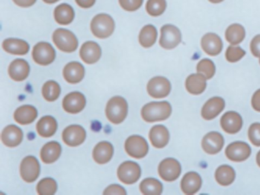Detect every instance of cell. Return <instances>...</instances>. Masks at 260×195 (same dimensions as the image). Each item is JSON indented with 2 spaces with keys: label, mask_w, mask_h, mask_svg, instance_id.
Returning a JSON list of instances; mask_svg holds the SVG:
<instances>
[{
  "label": "cell",
  "mask_w": 260,
  "mask_h": 195,
  "mask_svg": "<svg viewBox=\"0 0 260 195\" xmlns=\"http://www.w3.org/2000/svg\"><path fill=\"white\" fill-rule=\"evenodd\" d=\"M86 133L80 125H71L65 128L62 134L63 142L69 146L81 145L86 140Z\"/></svg>",
  "instance_id": "obj_12"
},
{
  "label": "cell",
  "mask_w": 260,
  "mask_h": 195,
  "mask_svg": "<svg viewBox=\"0 0 260 195\" xmlns=\"http://www.w3.org/2000/svg\"><path fill=\"white\" fill-rule=\"evenodd\" d=\"M76 3L83 9H89L95 4V0H76Z\"/></svg>",
  "instance_id": "obj_46"
},
{
  "label": "cell",
  "mask_w": 260,
  "mask_h": 195,
  "mask_svg": "<svg viewBox=\"0 0 260 195\" xmlns=\"http://www.w3.org/2000/svg\"><path fill=\"white\" fill-rule=\"evenodd\" d=\"M181 165L175 158H165L158 167V172L162 179L166 181H173L179 178L181 174Z\"/></svg>",
  "instance_id": "obj_11"
},
{
  "label": "cell",
  "mask_w": 260,
  "mask_h": 195,
  "mask_svg": "<svg viewBox=\"0 0 260 195\" xmlns=\"http://www.w3.org/2000/svg\"><path fill=\"white\" fill-rule=\"evenodd\" d=\"M57 123L51 116H45L41 118L36 125L38 134L42 137H51L55 134Z\"/></svg>",
  "instance_id": "obj_30"
},
{
  "label": "cell",
  "mask_w": 260,
  "mask_h": 195,
  "mask_svg": "<svg viewBox=\"0 0 260 195\" xmlns=\"http://www.w3.org/2000/svg\"><path fill=\"white\" fill-rule=\"evenodd\" d=\"M117 175L120 181L124 184H135L141 178V167L135 161H124L118 167Z\"/></svg>",
  "instance_id": "obj_5"
},
{
  "label": "cell",
  "mask_w": 260,
  "mask_h": 195,
  "mask_svg": "<svg viewBox=\"0 0 260 195\" xmlns=\"http://www.w3.org/2000/svg\"><path fill=\"white\" fill-rule=\"evenodd\" d=\"M159 45L162 48L171 50L179 45L182 40L180 30L173 24H166L161 27Z\"/></svg>",
  "instance_id": "obj_6"
},
{
  "label": "cell",
  "mask_w": 260,
  "mask_h": 195,
  "mask_svg": "<svg viewBox=\"0 0 260 195\" xmlns=\"http://www.w3.org/2000/svg\"><path fill=\"white\" fill-rule=\"evenodd\" d=\"M32 57L36 63L48 66L52 63L55 59V50L49 43H38L33 48Z\"/></svg>",
  "instance_id": "obj_8"
},
{
  "label": "cell",
  "mask_w": 260,
  "mask_h": 195,
  "mask_svg": "<svg viewBox=\"0 0 260 195\" xmlns=\"http://www.w3.org/2000/svg\"><path fill=\"white\" fill-rule=\"evenodd\" d=\"M3 48L7 53L13 55H25L29 51V45L26 41L17 38H8L3 43Z\"/></svg>",
  "instance_id": "obj_28"
},
{
  "label": "cell",
  "mask_w": 260,
  "mask_h": 195,
  "mask_svg": "<svg viewBox=\"0 0 260 195\" xmlns=\"http://www.w3.org/2000/svg\"><path fill=\"white\" fill-rule=\"evenodd\" d=\"M171 113V105L167 102H150L141 110L142 118L148 123L167 120Z\"/></svg>",
  "instance_id": "obj_1"
},
{
  "label": "cell",
  "mask_w": 260,
  "mask_h": 195,
  "mask_svg": "<svg viewBox=\"0 0 260 195\" xmlns=\"http://www.w3.org/2000/svg\"><path fill=\"white\" fill-rule=\"evenodd\" d=\"M202 186V178L196 172L185 174L181 181V189L185 194H194L199 191Z\"/></svg>",
  "instance_id": "obj_24"
},
{
  "label": "cell",
  "mask_w": 260,
  "mask_h": 195,
  "mask_svg": "<svg viewBox=\"0 0 260 195\" xmlns=\"http://www.w3.org/2000/svg\"><path fill=\"white\" fill-rule=\"evenodd\" d=\"M53 41L59 50L66 53H72L78 47L77 37L67 29H57L53 34Z\"/></svg>",
  "instance_id": "obj_4"
},
{
  "label": "cell",
  "mask_w": 260,
  "mask_h": 195,
  "mask_svg": "<svg viewBox=\"0 0 260 195\" xmlns=\"http://www.w3.org/2000/svg\"><path fill=\"white\" fill-rule=\"evenodd\" d=\"M91 30L94 36L101 39L109 38L115 30V21L107 14L95 15L91 21Z\"/></svg>",
  "instance_id": "obj_3"
},
{
  "label": "cell",
  "mask_w": 260,
  "mask_h": 195,
  "mask_svg": "<svg viewBox=\"0 0 260 195\" xmlns=\"http://www.w3.org/2000/svg\"><path fill=\"white\" fill-rule=\"evenodd\" d=\"M37 0H13L17 6L20 7L27 8L33 6Z\"/></svg>",
  "instance_id": "obj_47"
},
{
  "label": "cell",
  "mask_w": 260,
  "mask_h": 195,
  "mask_svg": "<svg viewBox=\"0 0 260 195\" xmlns=\"http://www.w3.org/2000/svg\"><path fill=\"white\" fill-rule=\"evenodd\" d=\"M248 137L251 143L255 146H260V123H252L249 128Z\"/></svg>",
  "instance_id": "obj_41"
},
{
  "label": "cell",
  "mask_w": 260,
  "mask_h": 195,
  "mask_svg": "<svg viewBox=\"0 0 260 195\" xmlns=\"http://www.w3.org/2000/svg\"><path fill=\"white\" fill-rule=\"evenodd\" d=\"M140 190L143 194L145 195L161 194L162 192V184L156 178H146L141 181Z\"/></svg>",
  "instance_id": "obj_35"
},
{
  "label": "cell",
  "mask_w": 260,
  "mask_h": 195,
  "mask_svg": "<svg viewBox=\"0 0 260 195\" xmlns=\"http://www.w3.org/2000/svg\"><path fill=\"white\" fill-rule=\"evenodd\" d=\"M167 9L166 0H148L146 5V10L151 16H159Z\"/></svg>",
  "instance_id": "obj_38"
},
{
  "label": "cell",
  "mask_w": 260,
  "mask_h": 195,
  "mask_svg": "<svg viewBox=\"0 0 260 195\" xmlns=\"http://www.w3.org/2000/svg\"><path fill=\"white\" fill-rule=\"evenodd\" d=\"M246 52L241 47H229L226 51V58L229 62H235L244 56Z\"/></svg>",
  "instance_id": "obj_40"
},
{
  "label": "cell",
  "mask_w": 260,
  "mask_h": 195,
  "mask_svg": "<svg viewBox=\"0 0 260 195\" xmlns=\"http://www.w3.org/2000/svg\"><path fill=\"white\" fill-rule=\"evenodd\" d=\"M147 92L154 99L167 97L171 91V84L165 77L156 76L149 81L147 86Z\"/></svg>",
  "instance_id": "obj_9"
},
{
  "label": "cell",
  "mask_w": 260,
  "mask_h": 195,
  "mask_svg": "<svg viewBox=\"0 0 260 195\" xmlns=\"http://www.w3.org/2000/svg\"><path fill=\"white\" fill-rule=\"evenodd\" d=\"M104 194H119V195H126L127 192L124 190V187L118 184H112L109 186L106 190L103 192Z\"/></svg>",
  "instance_id": "obj_43"
},
{
  "label": "cell",
  "mask_w": 260,
  "mask_h": 195,
  "mask_svg": "<svg viewBox=\"0 0 260 195\" xmlns=\"http://www.w3.org/2000/svg\"><path fill=\"white\" fill-rule=\"evenodd\" d=\"M2 141L8 147H16L23 140V132L16 125H9L2 132Z\"/></svg>",
  "instance_id": "obj_20"
},
{
  "label": "cell",
  "mask_w": 260,
  "mask_h": 195,
  "mask_svg": "<svg viewBox=\"0 0 260 195\" xmlns=\"http://www.w3.org/2000/svg\"><path fill=\"white\" fill-rule=\"evenodd\" d=\"M128 106L124 98L115 96L112 98L106 105V117L109 121L119 124L124 121L127 115Z\"/></svg>",
  "instance_id": "obj_2"
},
{
  "label": "cell",
  "mask_w": 260,
  "mask_h": 195,
  "mask_svg": "<svg viewBox=\"0 0 260 195\" xmlns=\"http://www.w3.org/2000/svg\"><path fill=\"white\" fill-rule=\"evenodd\" d=\"M61 146L57 142L46 143L41 151V158L45 164H51L58 159L61 154Z\"/></svg>",
  "instance_id": "obj_26"
},
{
  "label": "cell",
  "mask_w": 260,
  "mask_h": 195,
  "mask_svg": "<svg viewBox=\"0 0 260 195\" xmlns=\"http://www.w3.org/2000/svg\"><path fill=\"white\" fill-rule=\"evenodd\" d=\"M225 153L231 161H243L249 158L251 149L244 142H234L226 147Z\"/></svg>",
  "instance_id": "obj_13"
},
{
  "label": "cell",
  "mask_w": 260,
  "mask_h": 195,
  "mask_svg": "<svg viewBox=\"0 0 260 195\" xmlns=\"http://www.w3.org/2000/svg\"><path fill=\"white\" fill-rule=\"evenodd\" d=\"M222 129L229 134L238 133L243 126V120L238 113L229 111L225 113L220 119Z\"/></svg>",
  "instance_id": "obj_16"
},
{
  "label": "cell",
  "mask_w": 260,
  "mask_h": 195,
  "mask_svg": "<svg viewBox=\"0 0 260 195\" xmlns=\"http://www.w3.org/2000/svg\"><path fill=\"white\" fill-rule=\"evenodd\" d=\"M60 94V87L55 81H48L44 84L42 95L48 102H54Z\"/></svg>",
  "instance_id": "obj_36"
},
{
  "label": "cell",
  "mask_w": 260,
  "mask_h": 195,
  "mask_svg": "<svg viewBox=\"0 0 260 195\" xmlns=\"http://www.w3.org/2000/svg\"><path fill=\"white\" fill-rule=\"evenodd\" d=\"M157 30L152 24H147L141 29L139 35V42L142 47L149 48L156 42Z\"/></svg>",
  "instance_id": "obj_32"
},
{
  "label": "cell",
  "mask_w": 260,
  "mask_h": 195,
  "mask_svg": "<svg viewBox=\"0 0 260 195\" xmlns=\"http://www.w3.org/2000/svg\"><path fill=\"white\" fill-rule=\"evenodd\" d=\"M256 161L257 164H258V166L260 167V151L258 152V154H257L256 155Z\"/></svg>",
  "instance_id": "obj_49"
},
{
  "label": "cell",
  "mask_w": 260,
  "mask_h": 195,
  "mask_svg": "<svg viewBox=\"0 0 260 195\" xmlns=\"http://www.w3.org/2000/svg\"><path fill=\"white\" fill-rule=\"evenodd\" d=\"M101 55V47L94 41H87L84 43L80 48V57L87 64H93L98 62Z\"/></svg>",
  "instance_id": "obj_17"
},
{
  "label": "cell",
  "mask_w": 260,
  "mask_h": 195,
  "mask_svg": "<svg viewBox=\"0 0 260 195\" xmlns=\"http://www.w3.org/2000/svg\"><path fill=\"white\" fill-rule=\"evenodd\" d=\"M224 144L223 136L220 133L210 132L204 137L202 142V148L206 153L214 155L218 153Z\"/></svg>",
  "instance_id": "obj_15"
},
{
  "label": "cell",
  "mask_w": 260,
  "mask_h": 195,
  "mask_svg": "<svg viewBox=\"0 0 260 195\" xmlns=\"http://www.w3.org/2000/svg\"><path fill=\"white\" fill-rule=\"evenodd\" d=\"M252 106L254 110L260 112V89L257 90L252 96Z\"/></svg>",
  "instance_id": "obj_45"
},
{
  "label": "cell",
  "mask_w": 260,
  "mask_h": 195,
  "mask_svg": "<svg viewBox=\"0 0 260 195\" xmlns=\"http://www.w3.org/2000/svg\"><path fill=\"white\" fill-rule=\"evenodd\" d=\"M202 47L207 54L217 56L223 49V43L218 35L208 33L202 38Z\"/></svg>",
  "instance_id": "obj_19"
},
{
  "label": "cell",
  "mask_w": 260,
  "mask_h": 195,
  "mask_svg": "<svg viewBox=\"0 0 260 195\" xmlns=\"http://www.w3.org/2000/svg\"><path fill=\"white\" fill-rule=\"evenodd\" d=\"M126 152L135 158H142L147 155L149 146L147 140L141 136H131L125 141Z\"/></svg>",
  "instance_id": "obj_7"
},
{
  "label": "cell",
  "mask_w": 260,
  "mask_h": 195,
  "mask_svg": "<svg viewBox=\"0 0 260 195\" xmlns=\"http://www.w3.org/2000/svg\"><path fill=\"white\" fill-rule=\"evenodd\" d=\"M206 79L201 73L190 75L185 82L187 91L192 94H202L206 88Z\"/></svg>",
  "instance_id": "obj_29"
},
{
  "label": "cell",
  "mask_w": 260,
  "mask_h": 195,
  "mask_svg": "<svg viewBox=\"0 0 260 195\" xmlns=\"http://www.w3.org/2000/svg\"><path fill=\"white\" fill-rule=\"evenodd\" d=\"M259 63H260V59H259Z\"/></svg>",
  "instance_id": "obj_51"
},
{
  "label": "cell",
  "mask_w": 260,
  "mask_h": 195,
  "mask_svg": "<svg viewBox=\"0 0 260 195\" xmlns=\"http://www.w3.org/2000/svg\"><path fill=\"white\" fill-rule=\"evenodd\" d=\"M225 102L220 97H214L209 99L204 105L202 110V116L207 120L215 118L224 108Z\"/></svg>",
  "instance_id": "obj_21"
},
{
  "label": "cell",
  "mask_w": 260,
  "mask_h": 195,
  "mask_svg": "<svg viewBox=\"0 0 260 195\" xmlns=\"http://www.w3.org/2000/svg\"><path fill=\"white\" fill-rule=\"evenodd\" d=\"M85 96L79 91H74L65 96L63 100V108L70 114H77L86 107Z\"/></svg>",
  "instance_id": "obj_14"
},
{
  "label": "cell",
  "mask_w": 260,
  "mask_h": 195,
  "mask_svg": "<svg viewBox=\"0 0 260 195\" xmlns=\"http://www.w3.org/2000/svg\"><path fill=\"white\" fill-rule=\"evenodd\" d=\"M144 0H119L122 9L127 12H135L142 6Z\"/></svg>",
  "instance_id": "obj_42"
},
{
  "label": "cell",
  "mask_w": 260,
  "mask_h": 195,
  "mask_svg": "<svg viewBox=\"0 0 260 195\" xmlns=\"http://www.w3.org/2000/svg\"><path fill=\"white\" fill-rule=\"evenodd\" d=\"M20 174L22 179L27 183H32L37 180L40 174V165L34 156H27L20 165Z\"/></svg>",
  "instance_id": "obj_10"
},
{
  "label": "cell",
  "mask_w": 260,
  "mask_h": 195,
  "mask_svg": "<svg viewBox=\"0 0 260 195\" xmlns=\"http://www.w3.org/2000/svg\"><path fill=\"white\" fill-rule=\"evenodd\" d=\"M37 117V109L31 105H23L19 107L14 113L15 120L22 125L32 123Z\"/></svg>",
  "instance_id": "obj_27"
},
{
  "label": "cell",
  "mask_w": 260,
  "mask_h": 195,
  "mask_svg": "<svg viewBox=\"0 0 260 195\" xmlns=\"http://www.w3.org/2000/svg\"><path fill=\"white\" fill-rule=\"evenodd\" d=\"M45 3H48V4H53V3H57L59 0H43Z\"/></svg>",
  "instance_id": "obj_48"
},
{
  "label": "cell",
  "mask_w": 260,
  "mask_h": 195,
  "mask_svg": "<svg viewBox=\"0 0 260 195\" xmlns=\"http://www.w3.org/2000/svg\"><path fill=\"white\" fill-rule=\"evenodd\" d=\"M29 73V64L25 59H15L10 63L9 67V74L10 77L16 82H22L26 79Z\"/></svg>",
  "instance_id": "obj_18"
},
{
  "label": "cell",
  "mask_w": 260,
  "mask_h": 195,
  "mask_svg": "<svg viewBox=\"0 0 260 195\" xmlns=\"http://www.w3.org/2000/svg\"><path fill=\"white\" fill-rule=\"evenodd\" d=\"M245 35H246V32H245L244 27L239 24H231L225 32L226 41L234 45L241 43L245 38Z\"/></svg>",
  "instance_id": "obj_34"
},
{
  "label": "cell",
  "mask_w": 260,
  "mask_h": 195,
  "mask_svg": "<svg viewBox=\"0 0 260 195\" xmlns=\"http://www.w3.org/2000/svg\"><path fill=\"white\" fill-rule=\"evenodd\" d=\"M114 153V148L109 142L99 143L94 148L92 157L98 164L103 165L109 162Z\"/></svg>",
  "instance_id": "obj_25"
},
{
  "label": "cell",
  "mask_w": 260,
  "mask_h": 195,
  "mask_svg": "<svg viewBox=\"0 0 260 195\" xmlns=\"http://www.w3.org/2000/svg\"><path fill=\"white\" fill-rule=\"evenodd\" d=\"M63 74L65 80L69 83H79L84 78L85 68L80 62H71L65 66Z\"/></svg>",
  "instance_id": "obj_22"
},
{
  "label": "cell",
  "mask_w": 260,
  "mask_h": 195,
  "mask_svg": "<svg viewBox=\"0 0 260 195\" xmlns=\"http://www.w3.org/2000/svg\"><path fill=\"white\" fill-rule=\"evenodd\" d=\"M57 189V182L51 178H45L41 180L37 185V192L40 195L54 194Z\"/></svg>",
  "instance_id": "obj_37"
},
{
  "label": "cell",
  "mask_w": 260,
  "mask_h": 195,
  "mask_svg": "<svg viewBox=\"0 0 260 195\" xmlns=\"http://www.w3.org/2000/svg\"><path fill=\"white\" fill-rule=\"evenodd\" d=\"M54 15V19L59 24L67 25L74 21L75 13L74 9L70 5L63 3L57 6Z\"/></svg>",
  "instance_id": "obj_31"
},
{
  "label": "cell",
  "mask_w": 260,
  "mask_h": 195,
  "mask_svg": "<svg viewBox=\"0 0 260 195\" xmlns=\"http://www.w3.org/2000/svg\"><path fill=\"white\" fill-rule=\"evenodd\" d=\"M198 73L204 75L207 79H211L215 73V66L211 59H202L197 65Z\"/></svg>",
  "instance_id": "obj_39"
},
{
  "label": "cell",
  "mask_w": 260,
  "mask_h": 195,
  "mask_svg": "<svg viewBox=\"0 0 260 195\" xmlns=\"http://www.w3.org/2000/svg\"><path fill=\"white\" fill-rule=\"evenodd\" d=\"M208 1L211 2L212 3H220L221 2H223V0H208Z\"/></svg>",
  "instance_id": "obj_50"
},
{
  "label": "cell",
  "mask_w": 260,
  "mask_h": 195,
  "mask_svg": "<svg viewBox=\"0 0 260 195\" xmlns=\"http://www.w3.org/2000/svg\"><path fill=\"white\" fill-rule=\"evenodd\" d=\"M235 176L234 169L226 165L220 166L215 172L216 181L220 185L228 186L232 184L235 179Z\"/></svg>",
  "instance_id": "obj_33"
},
{
  "label": "cell",
  "mask_w": 260,
  "mask_h": 195,
  "mask_svg": "<svg viewBox=\"0 0 260 195\" xmlns=\"http://www.w3.org/2000/svg\"><path fill=\"white\" fill-rule=\"evenodd\" d=\"M250 50L254 56L260 58V35L254 37L251 41Z\"/></svg>",
  "instance_id": "obj_44"
},
{
  "label": "cell",
  "mask_w": 260,
  "mask_h": 195,
  "mask_svg": "<svg viewBox=\"0 0 260 195\" xmlns=\"http://www.w3.org/2000/svg\"><path fill=\"white\" fill-rule=\"evenodd\" d=\"M149 138L154 147L161 149L168 144L170 134L166 126L162 125H156L150 129Z\"/></svg>",
  "instance_id": "obj_23"
}]
</instances>
